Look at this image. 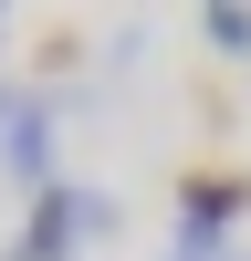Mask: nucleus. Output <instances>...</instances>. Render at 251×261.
Here are the masks:
<instances>
[{
	"instance_id": "423d86ee",
	"label": "nucleus",
	"mask_w": 251,
	"mask_h": 261,
	"mask_svg": "<svg viewBox=\"0 0 251 261\" xmlns=\"http://www.w3.org/2000/svg\"><path fill=\"white\" fill-rule=\"evenodd\" d=\"M0 11H11V0H0Z\"/></svg>"
},
{
	"instance_id": "f03ea898",
	"label": "nucleus",
	"mask_w": 251,
	"mask_h": 261,
	"mask_svg": "<svg viewBox=\"0 0 251 261\" xmlns=\"http://www.w3.org/2000/svg\"><path fill=\"white\" fill-rule=\"evenodd\" d=\"M241 209H251V178H241V167H188V178H178V241H167V251H199L209 261Z\"/></svg>"
},
{
	"instance_id": "39448f33",
	"label": "nucleus",
	"mask_w": 251,
	"mask_h": 261,
	"mask_svg": "<svg viewBox=\"0 0 251 261\" xmlns=\"http://www.w3.org/2000/svg\"><path fill=\"white\" fill-rule=\"evenodd\" d=\"M157 261H199V251H157Z\"/></svg>"
},
{
	"instance_id": "f257e3e1",
	"label": "nucleus",
	"mask_w": 251,
	"mask_h": 261,
	"mask_svg": "<svg viewBox=\"0 0 251 261\" xmlns=\"http://www.w3.org/2000/svg\"><path fill=\"white\" fill-rule=\"evenodd\" d=\"M105 230H115V199H94V188L53 178V188H32V209H21L11 261H73L84 241H105Z\"/></svg>"
},
{
	"instance_id": "20e7f679",
	"label": "nucleus",
	"mask_w": 251,
	"mask_h": 261,
	"mask_svg": "<svg viewBox=\"0 0 251 261\" xmlns=\"http://www.w3.org/2000/svg\"><path fill=\"white\" fill-rule=\"evenodd\" d=\"M209 42L241 63V53H251V0H209Z\"/></svg>"
},
{
	"instance_id": "7ed1b4c3",
	"label": "nucleus",
	"mask_w": 251,
	"mask_h": 261,
	"mask_svg": "<svg viewBox=\"0 0 251 261\" xmlns=\"http://www.w3.org/2000/svg\"><path fill=\"white\" fill-rule=\"evenodd\" d=\"M53 105L42 94H11L0 84V167H11V188H53Z\"/></svg>"
}]
</instances>
